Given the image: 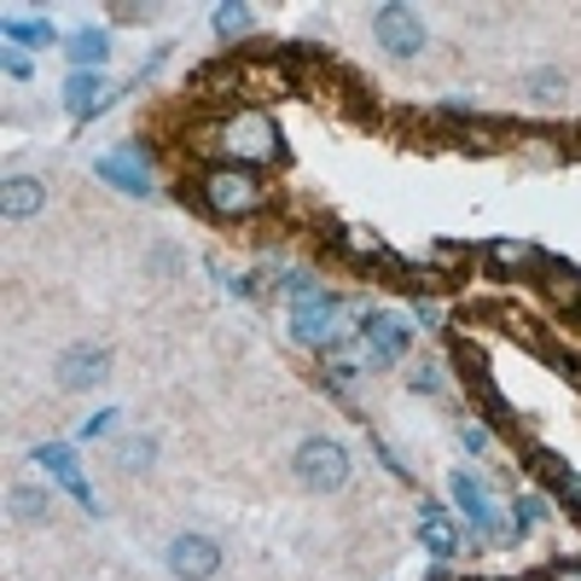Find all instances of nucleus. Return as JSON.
<instances>
[{
    "label": "nucleus",
    "mask_w": 581,
    "mask_h": 581,
    "mask_svg": "<svg viewBox=\"0 0 581 581\" xmlns=\"http://www.w3.org/2000/svg\"><path fill=\"white\" fill-rule=\"evenodd\" d=\"M198 145L204 152L227 157L233 169H274V163H285V140H279V122L267 117L262 106H233L221 111L216 129H198Z\"/></svg>",
    "instance_id": "1"
},
{
    "label": "nucleus",
    "mask_w": 581,
    "mask_h": 581,
    "mask_svg": "<svg viewBox=\"0 0 581 581\" xmlns=\"http://www.w3.org/2000/svg\"><path fill=\"white\" fill-rule=\"evenodd\" d=\"M198 210L204 216H221V221H244V216H262L267 210V186L251 169H233L221 163L198 180Z\"/></svg>",
    "instance_id": "2"
},
{
    "label": "nucleus",
    "mask_w": 581,
    "mask_h": 581,
    "mask_svg": "<svg viewBox=\"0 0 581 581\" xmlns=\"http://www.w3.org/2000/svg\"><path fill=\"white\" fill-rule=\"evenodd\" d=\"M290 465H297L303 489H315V494H338V489L349 483V453L331 442V436H308Z\"/></svg>",
    "instance_id": "3"
},
{
    "label": "nucleus",
    "mask_w": 581,
    "mask_h": 581,
    "mask_svg": "<svg viewBox=\"0 0 581 581\" xmlns=\"http://www.w3.org/2000/svg\"><path fill=\"white\" fill-rule=\"evenodd\" d=\"M338 326H343V303L331 290L290 303V338L297 343H338Z\"/></svg>",
    "instance_id": "4"
},
{
    "label": "nucleus",
    "mask_w": 581,
    "mask_h": 581,
    "mask_svg": "<svg viewBox=\"0 0 581 581\" xmlns=\"http://www.w3.org/2000/svg\"><path fill=\"white\" fill-rule=\"evenodd\" d=\"M372 35H379V47L396 53V58L425 53V24H419V12H413V7H379V12H372Z\"/></svg>",
    "instance_id": "5"
},
{
    "label": "nucleus",
    "mask_w": 581,
    "mask_h": 581,
    "mask_svg": "<svg viewBox=\"0 0 581 581\" xmlns=\"http://www.w3.org/2000/svg\"><path fill=\"white\" fill-rule=\"evenodd\" d=\"M448 494H453V506H460V512L471 517V529H476V535H494V541H512V535L501 529V512H494L489 489L476 483L471 471H453V476H448Z\"/></svg>",
    "instance_id": "6"
},
{
    "label": "nucleus",
    "mask_w": 581,
    "mask_h": 581,
    "mask_svg": "<svg viewBox=\"0 0 581 581\" xmlns=\"http://www.w3.org/2000/svg\"><path fill=\"white\" fill-rule=\"evenodd\" d=\"M106 106H117V81L106 76V70H70L65 76V111L70 117H99Z\"/></svg>",
    "instance_id": "7"
},
{
    "label": "nucleus",
    "mask_w": 581,
    "mask_h": 581,
    "mask_svg": "<svg viewBox=\"0 0 581 581\" xmlns=\"http://www.w3.org/2000/svg\"><path fill=\"white\" fill-rule=\"evenodd\" d=\"M163 558H169V570H175L180 581H210V575L221 570V547L210 541V535H175Z\"/></svg>",
    "instance_id": "8"
},
{
    "label": "nucleus",
    "mask_w": 581,
    "mask_h": 581,
    "mask_svg": "<svg viewBox=\"0 0 581 581\" xmlns=\"http://www.w3.org/2000/svg\"><path fill=\"white\" fill-rule=\"evenodd\" d=\"M106 379H111V349L81 343V349H70V355H58V384L65 390H99Z\"/></svg>",
    "instance_id": "9"
},
{
    "label": "nucleus",
    "mask_w": 581,
    "mask_h": 581,
    "mask_svg": "<svg viewBox=\"0 0 581 581\" xmlns=\"http://www.w3.org/2000/svg\"><path fill=\"white\" fill-rule=\"evenodd\" d=\"M361 338H366V349L379 361H402L407 349H413V326L402 315H390V308H379V315L361 320Z\"/></svg>",
    "instance_id": "10"
},
{
    "label": "nucleus",
    "mask_w": 581,
    "mask_h": 581,
    "mask_svg": "<svg viewBox=\"0 0 581 581\" xmlns=\"http://www.w3.org/2000/svg\"><path fill=\"white\" fill-rule=\"evenodd\" d=\"M94 169H99V180H106V186H117V193H129V198H152V175H145L129 152H106V157L94 163Z\"/></svg>",
    "instance_id": "11"
},
{
    "label": "nucleus",
    "mask_w": 581,
    "mask_h": 581,
    "mask_svg": "<svg viewBox=\"0 0 581 581\" xmlns=\"http://www.w3.org/2000/svg\"><path fill=\"white\" fill-rule=\"evenodd\" d=\"M535 267H541V297H547L552 308H581V267L558 262V256L535 262Z\"/></svg>",
    "instance_id": "12"
},
{
    "label": "nucleus",
    "mask_w": 581,
    "mask_h": 581,
    "mask_svg": "<svg viewBox=\"0 0 581 581\" xmlns=\"http://www.w3.org/2000/svg\"><path fill=\"white\" fill-rule=\"evenodd\" d=\"M41 204H47V193H41V180H7L0 186V216L7 221H30V216H41Z\"/></svg>",
    "instance_id": "13"
},
{
    "label": "nucleus",
    "mask_w": 581,
    "mask_h": 581,
    "mask_svg": "<svg viewBox=\"0 0 581 581\" xmlns=\"http://www.w3.org/2000/svg\"><path fill=\"white\" fill-rule=\"evenodd\" d=\"M35 465H47V471L58 476V483H65V489L76 494L81 506H94V489L81 483V465H76V453H70V448H35Z\"/></svg>",
    "instance_id": "14"
},
{
    "label": "nucleus",
    "mask_w": 581,
    "mask_h": 581,
    "mask_svg": "<svg viewBox=\"0 0 581 581\" xmlns=\"http://www.w3.org/2000/svg\"><path fill=\"white\" fill-rule=\"evenodd\" d=\"M65 53H70V65L76 70H106V58H111V35L106 30H81L65 41Z\"/></svg>",
    "instance_id": "15"
},
{
    "label": "nucleus",
    "mask_w": 581,
    "mask_h": 581,
    "mask_svg": "<svg viewBox=\"0 0 581 581\" xmlns=\"http://www.w3.org/2000/svg\"><path fill=\"white\" fill-rule=\"evenodd\" d=\"M331 239H338V251H343V256H355V262H384V256H390V251H384V239L372 233V227H338Z\"/></svg>",
    "instance_id": "16"
},
{
    "label": "nucleus",
    "mask_w": 581,
    "mask_h": 581,
    "mask_svg": "<svg viewBox=\"0 0 581 581\" xmlns=\"http://www.w3.org/2000/svg\"><path fill=\"white\" fill-rule=\"evenodd\" d=\"M419 535H425V547H430L436 558H448L453 547H460V535H453V524H448V517L436 512V506H425V512H419Z\"/></svg>",
    "instance_id": "17"
},
{
    "label": "nucleus",
    "mask_w": 581,
    "mask_h": 581,
    "mask_svg": "<svg viewBox=\"0 0 581 581\" xmlns=\"http://www.w3.org/2000/svg\"><path fill=\"white\" fill-rule=\"evenodd\" d=\"M239 88L251 94V99H256V94L267 99V94H285L290 81L279 76V65H239Z\"/></svg>",
    "instance_id": "18"
},
{
    "label": "nucleus",
    "mask_w": 581,
    "mask_h": 581,
    "mask_svg": "<svg viewBox=\"0 0 581 581\" xmlns=\"http://www.w3.org/2000/svg\"><path fill=\"white\" fill-rule=\"evenodd\" d=\"M535 256H541V251H535V244H524V239H489V262H494V267H529Z\"/></svg>",
    "instance_id": "19"
},
{
    "label": "nucleus",
    "mask_w": 581,
    "mask_h": 581,
    "mask_svg": "<svg viewBox=\"0 0 581 581\" xmlns=\"http://www.w3.org/2000/svg\"><path fill=\"white\" fill-rule=\"evenodd\" d=\"M7 41L12 47H47L53 24H41V18H7Z\"/></svg>",
    "instance_id": "20"
},
{
    "label": "nucleus",
    "mask_w": 581,
    "mask_h": 581,
    "mask_svg": "<svg viewBox=\"0 0 581 581\" xmlns=\"http://www.w3.org/2000/svg\"><path fill=\"white\" fill-rule=\"evenodd\" d=\"M210 18H216V30H221V35H244V30H256V12H251V7H239V0L216 7Z\"/></svg>",
    "instance_id": "21"
},
{
    "label": "nucleus",
    "mask_w": 581,
    "mask_h": 581,
    "mask_svg": "<svg viewBox=\"0 0 581 581\" xmlns=\"http://www.w3.org/2000/svg\"><path fill=\"white\" fill-rule=\"evenodd\" d=\"M541 517H547V501H541V494H524V501H517V512H512V541H517V535H529Z\"/></svg>",
    "instance_id": "22"
},
{
    "label": "nucleus",
    "mask_w": 581,
    "mask_h": 581,
    "mask_svg": "<svg viewBox=\"0 0 581 581\" xmlns=\"http://www.w3.org/2000/svg\"><path fill=\"white\" fill-rule=\"evenodd\" d=\"M12 517H30V524H41V517H47V494L41 489H12Z\"/></svg>",
    "instance_id": "23"
},
{
    "label": "nucleus",
    "mask_w": 581,
    "mask_h": 581,
    "mask_svg": "<svg viewBox=\"0 0 581 581\" xmlns=\"http://www.w3.org/2000/svg\"><path fill=\"white\" fill-rule=\"evenodd\" d=\"M152 460H157V442H152V436H134V442L117 453V465H122V471H145Z\"/></svg>",
    "instance_id": "24"
},
{
    "label": "nucleus",
    "mask_w": 581,
    "mask_h": 581,
    "mask_svg": "<svg viewBox=\"0 0 581 581\" xmlns=\"http://www.w3.org/2000/svg\"><path fill=\"white\" fill-rule=\"evenodd\" d=\"M524 152H529L535 163H541V169H558V163H564V152H558V145H552L547 134H529V140H524Z\"/></svg>",
    "instance_id": "25"
},
{
    "label": "nucleus",
    "mask_w": 581,
    "mask_h": 581,
    "mask_svg": "<svg viewBox=\"0 0 581 581\" xmlns=\"http://www.w3.org/2000/svg\"><path fill=\"white\" fill-rule=\"evenodd\" d=\"M552 489H558V501H564V506L581 517V471H575V465H564V476H558Z\"/></svg>",
    "instance_id": "26"
},
{
    "label": "nucleus",
    "mask_w": 581,
    "mask_h": 581,
    "mask_svg": "<svg viewBox=\"0 0 581 581\" xmlns=\"http://www.w3.org/2000/svg\"><path fill=\"white\" fill-rule=\"evenodd\" d=\"M436 267H442V274L465 267V244H436Z\"/></svg>",
    "instance_id": "27"
},
{
    "label": "nucleus",
    "mask_w": 581,
    "mask_h": 581,
    "mask_svg": "<svg viewBox=\"0 0 581 581\" xmlns=\"http://www.w3.org/2000/svg\"><path fill=\"white\" fill-rule=\"evenodd\" d=\"M7 76H12V81H30V76H35L30 53H18V47H12V53H7Z\"/></svg>",
    "instance_id": "28"
},
{
    "label": "nucleus",
    "mask_w": 581,
    "mask_h": 581,
    "mask_svg": "<svg viewBox=\"0 0 581 581\" xmlns=\"http://www.w3.org/2000/svg\"><path fill=\"white\" fill-rule=\"evenodd\" d=\"M529 88L552 99V94H564V81H558V76H529Z\"/></svg>",
    "instance_id": "29"
},
{
    "label": "nucleus",
    "mask_w": 581,
    "mask_h": 581,
    "mask_svg": "<svg viewBox=\"0 0 581 581\" xmlns=\"http://www.w3.org/2000/svg\"><path fill=\"white\" fill-rule=\"evenodd\" d=\"M465 448H471V453H489V430L471 425V430H465Z\"/></svg>",
    "instance_id": "30"
},
{
    "label": "nucleus",
    "mask_w": 581,
    "mask_h": 581,
    "mask_svg": "<svg viewBox=\"0 0 581 581\" xmlns=\"http://www.w3.org/2000/svg\"><path fill=\"white\" fill-rule=\"evenodd\" d=\"M419 320H425L430 331H442V320H448V315H442V308H436V303H419Z\"/></svg>",
    "instance_id": "31"
},
{
    "label": "nucleus",
    "mask_w": 581,
    "mask_h": 581,
    "mask_svg": "<svg viewBox=\"0 0 581 581\" xmlns=\"http://www.w3.org/2000/svg\"><path fill=\"white\" fill-rule=\"evenodd\" d=\"M541 581H581V564H552Z\"/></svg>",
    "instance_id": "32"
},
{
    "label": "nucleus",
    "mask_w": 581,
    "mask_h": 581,
    "mask_svg": "<svg viewBox=\"0 0 581 581\" xmlns=\"http://www.w3.org/2000/svg\"><path fill=\"white\" fill-rule=\"evenodd\" d=\"M476 581H483V575H476ZM489 581H501V575H489Z\"/></svg>",
    "instance_id": "33"
}]
</instances>
